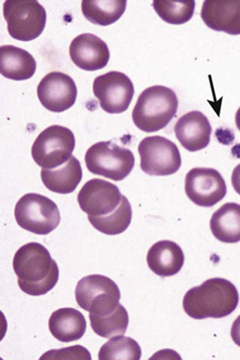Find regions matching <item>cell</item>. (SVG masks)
Returning a JSON list of instances; mask_svg holds the SVG:
<instances>
[{"mask_svg":"<svg viewBox=\"0 0 240 360\" xmlns=\"http://www.w3.org/2000/svg\"><path fill=\"white\" fill-rule=\"evenodd\" d=\"M40 359H85L91 360V355L87 348L75 345V347L63 348L59 350H51L40 357Z\"/></svg>","mask_w":240,"mask_h":360,"instance_id":"cell-27","label":"cell"},{"mask_svg":"<svg viewBox=\"0 0 240 360\" xmlns=\"http://www.w3.org/2000/svg\"><path fill=\"white\" fill-rule=\"evenodd\" d=\"M37 96L46 110L63 112L75 105L77 86L70 75L53 71L45 75L38 84Z\"/></svg>","mask_w":240,"mask_h":360,"instance_id":"cell-13","label":"cell"},{"mask_svg":"<svg viewBox=\"0 0 240 360\" xmlns=\"http://www.w3.org/2000/svg\"><path fill=\"white\" fill-rule=\"evenodd\" d=\"M13 269L19 288L26 295H46L58 283V265L40 243H30L21 246L14 255Z\"/></svg>","mask_w":240,"mask_h":360,"instance_id":"cell-1","label":"cell"},{"mask_svg":"<svg viewBox=\"0 0 240 360\" xmlns=\"http://www.w3.org/2000/svg\"><path fill=\"white\" fill-rule=\"evenodd\" d=\"M70 56L77 68L87 71L101 70L110 59L108 44L92 33L76 37L70 44Z\"/></svg>","mask_w":240,"mask_h":360,"instance_id":"cell-14","label":"cell"},{"mask_svg":"<svg viewBox=\"0 0 240 360\" xmlns=\"http://www.w3.org/2000/svg\"><path fill=\"white\" fill-rule=\"evenodd\" d=\"M140 167L153 176L177 174L182 167V155L175 142L163 136H149L139 146Z\"/></svg>","mask_w":240,"mask_h":360,"instance_id":"cell-9","label":"cell"},{"mask_svg":"<svg viewBox=\"0 0 240 360\" xmlns=\"http://www.w3.org/2000/svg\"><path fill=\"white\" fill-rule=\"evenodd\" d=\"M94 94L102 110L110 115H118L130 108L134 96V85L125 73L109 71L95 78Z\"/></svg>","mask_w":240,"mask_h":360,"instance_id":"cell-10","label":"cell"},{"mask_svg":"<svg viewBox=\"0 0 240 360\" xmlns=\"http://www.w3.org/2000/svg\"><path fill=\"white\" fill-rule=\"evenodd\" d=\"M232 338L235 345L240 347V315L235 319L232 328Z\"/></svg>","mask_w":240,"mask_h":360,"instance_id":"cell-28","label":"cell"},{"mask_svg":"<svg viewBox=\"0 0 240 360\" xmlns=\"http://www.w3.org/2000/svg\"><path fill=\"white\" fill-rule=\"evenodd\" d=\"M75 136L68 127L51 125L40 132L32 148L33 160L44 169H53L72 158Z\"/></svg>","mask_w":240,"mask_h":360,"instance_id":"cell-7","label":"cell"},{"mask_svg":"<svg viewBox=\"0 0 240 360\" xmlns=\"http://www.w3.org/2000/svg\"><path fill=\"white\" fill-rule=\"evenodd\" d=\"M37 71V61L30 52L13 45L0 47V72L8 79L23 82L32 78Z\"/></svg>","mask_w":240,"mask_h":360,"instance_id":"cell-18","label":"cell"},{"mask_svg":"<svg viewBox=\"0 0 240 360\" xmlns=\"http://www.w3.org/2000/svg\"><path fill=\"white\" fill-rule=\"evenodd\" d=\"M178 98L172 89L154 85L141 92L132 111V120L142 131H159L165 129L177 115Z\"/></svg>","mask_w":240,"mask_h":360,"instance_id":"cell-3","label":"cell"},{"mask_svg":"<svg viewBox=\"0 0 240 360\" xmlns=\"http://www.w3.org/2000/svg\"><path fill=\"white\" fill-rule=\"evenodd\" d=\"M4 16L9 35L19 41L38 39L46 25V11L37 0L6 1Z\"/></svg>","mask_w":240,"mask_h":360,"instance_id":"cell-5","label":"cell"},{"mask_svg":"<svg viewBox=\"0 0 240 360\" xmlns=\"http://www.w3.org/2000/svg\"><path fill=\"white\" fill-rule=\"evenodd\" d=\"M210 229L215 238L222 243H239L240 205L228 202L216 210L210 219Z\"/></svg>","mask_w":240,"mask_h":360,"instance_id":"cell-21","label":"cell"},{"mask_svg":"<svg viewBox=\"0 0 240 360\" xmlns=\"http://www.w3.org/2000/svg\"><path fill=\"white\" fill-rule=\"evenodd\" d=\"M156 13L165 22L182 25L189 22L196 11L194 0H154L152 2Z\"/></svg>","mask_w":240,"mask_h":360,"instance_id":"cell-25","label":"cell"},{"mask_svg":"<svg viewBox=\"0 0 240 360\" xmlns=\"http://www.w3.org/2000/svg\"><path fill=\"white\" fill-rule=\"evenodd\" d=\"M14 217L21 229L47 236L61 224V217L56 203L38 193H27L18 201Z\"/></svg>","mask_w":240,"mask_h":360,"instance_id":"cell-6","label":"cell"},{"mask_svg":"<svg viewBox=\"0 0 240 360\" xmlns=\"http://www.w3.org/2000/svg\"><path fill=\"white\" fill-rule=\"evenodd\" d=\"M232 184L234 191L240 195V165H237L232 172Z\"/></svg>","mask_w":240,"mask_h":360,"instance_id":"cell-29","label":"cell"},{"mask_svg":"<svg viewBox=\"0 0 240 360\" xmlns=\"http://www.w3.org/2000/svg\"><path fill=\"white\" fill-rule=\"evenodd\" d=\"M235 124H236L237 129L240 131V108H239L236 115H235Z\"/></svg>","mask_w":240,"mask_h":360,"instance_id":"cell-30","label":"cell"},{"mask_svg":"<svg viewBox=\"0 0 240 360\" xmlns=\"http://www.w3.org/2000/svg\"><path fill=\"white\" fill-rule=\"evenodd\" d=\"M99 360H139L141 348L132 338L113 336L99 350Z\"/></svg>","mask_w":240,"mask_h":360,"instance_id":"cell-26","label":"cell"},{"mask_svg":"<svg viewBox=\"0 0 240 360\" xmlns=\"http://www.w3.org/2000/svg\"><path fill=\"white\" fill-rule=\"evenodd\" d=\"M201 15L210 30L240 35V0H206Z\"/></svg>","mask_w":240,"mask_h":360,"instance_id":"cell-15","label":"cell"},{"mask_svg":"<svg viewBox=\"0 0 240 360\" xmlns=\"http://www.w3.org/2000/svg\"><path fill=\"white\" fill-rule=\"evenodd\" d=\"M127 0H83V15L94 25L108 26L120 20L127 9Z\"/></svg>","mask_w":240,"mask_h":360,"instance_id":"cell-22","label":"cell"},{"mask_svg":"<svg viewBox=\"0 0 240 360\" xmlns=\"http://www.w3.org/2000/svg\"><path fill=\"white\" fill-rule=\"evenodd\" d=\"M85 163L91 174L121 181L132 172L135 158L130 149L121 148L113 141H101L87 151Z\"/></svg>","mask_w":240,"mask_h":360,"instance_id":"cell-4","label":"cell"},{"mask_svg":"<svg viewBox=\"0 0 240 360\" xmlns=\"http://www.w3.org/2000/svg\"><path fill=\"white\" fill-rule=\"evenodd\" d=\"M239 303V291L234 284L217 277L187 291L182 304L185 314L201 321L227 317L236 309Z\"/></svg>","mask_w":240,"mask_h":360,"instance_id":"cell-2","label":"cell"},{"mask_svg":"<svg viewBox=\"0 0 240 360\" xmlns=\"http://www.w3.org/2000/svg\"><path fill=\"white\" fill-rule=\"evenodd\" d=\"M122 194L115 184L106 180L90 179L77 195L82 212L89 217H106L118 210Z\"/></svg>","mask_w":240,"mask_h":360,"instance_id":"cell-12","label":"cell"},{"mask_svg":"<svg viewBox=\"0 0 240 360\" xmlns=\"http://www.w3.org/2000/svg\"><path fill=\"white\" fill-rule=\"evenodd\" d=\"M49 330L57 340L71 342L80 340L87 331V321L82 312L75 309H61L51 314Z\"/></svg>","mask_w":240,"mask_h":360,"instance_id":"cell-19","label":"cell"},{"mask_svg":"<svg viewBox=\"0 0 240 360\" xmlns=\"http://www.w3.org/2000/svg\"><path fill=\"white\" fill-rule=\"evenodd\" d=\"M120 297L118 284L101 274L83 277L75 288L77 304L90 314H113L120 307Z\"/></svg>","mask_w":240,"mask_h":360,"instance_id":"cell-8","label":"cell"},{"mask_svg":"<svg viewBox=\"0 0 240 360\" xmlns=\"http://www.w3.org/2000/svg\"><path fill=\"white\" fill-rule=\"evenodd\" d=\"M175 132L177 141L187 150L196 153L208 148L213 127L203 112L190 111L178 120Z\"/></svg>","mask_w":240,"mask_h":360,"instance_id":"cell-16","label":"cell"},{"mask_svg":"<svg viewBox=\"0 0 240 360\" xmlns=\"http://www.w3.org/2000/svg\"><path fill=\"white\" fill-rule=\"evenodd\" d=\"M147 264L152 272L161 277L175 276L184 264L182 248L170 240H161L151 246L147 253Z\"/></svg>","mask_w":240,"mask_h":360,"instance_id":"cell-17","label":"cell"},{"mask_svg":"<svg viewBox=\"0 0 240 360\" xmlns=\"http://www.w3.org/2000/svg\"><path fill=\"white\" fill-rule=\"evenodd\" d=\"M91 328L97 335L104 338L125 335L127 333L130 317L127 310L120 304L113 314L108 315H89Z\"/></svg>","mask_w":240,"mask_h":360,"instance_id":"cell-24","label":"cell"},{"mask_svg":"<svg viewBox=\"0 0 240 360\" xmlns=\"http://www.w3.org/2000/svg\"><path fill=\"white\" fill-rule=\"evenodd\" d=\"M90 224L96 231L106 234V236H118L123 233L132 220V208L130 201L125 196H122V200L118 210L106 217H89Z\"/></svg>","mask_w":240,"mask_h":360,"instance_id":"cell-23","label":"cell"},{"mask_svg":"<svg viewBox=\"0 0 240 360\" xmlns=\"http://www.w3.org/2000/svg\"><path fill=\"white\" fill-rule=\"evenodd\" d=\"M42 179L52 193L70 194L75 191L82 179L80 160L72 156L68 162L54 169H42Z\"/></svg>","mask_w":240,"mask_h":360,"instance_id":"cell-20","label":"cell"},{"mask_svg":"<svg viewBox=\"0 0 240 360\" xmlns=\"http://www.w3.org/2000/svg\"><path fill=\"white\" fill-rule=\"evenodd\" d=\"M184 187L189 200L203 207H213L227 193L222 175L213 168H192L185 177Z\"/></svg>","mask_w":240,"mask_h":360,"instance_id":"cell-11","label":"cell"}]
</instances>
